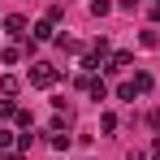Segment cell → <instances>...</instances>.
I'll use <instances>...</instances> for the list:
<instances>
[{
    "mask_svg": "<svg viewBox=\"0 0 160 160\" xmlns=\"http://www.w3.org/2000/svg\"><path fill=\"white\" fill-rule=\"evenodd\" d=\"M152 156H156V160H160V138H156V143H152Z\"/></svg>",
    "mask_w": 160,
    "mask_h": 160,
    "instance_id": "4fadbf2b",
    "label": "cell"
},
{
    "mask_svg": "<svg viewBox=\"0 0 160 160\" xmlns=\"http://www.w3.org/2000/svg\"><path fill=\"white\" fill-rule=\"evenodd\" d=\"M4 30H9V35H26V18H22V13H9V18H4Z\"/></svg>",
    "mask_w": 160,
    "mask_h": 160,
    "instance_id": "7a4b0ae2",
    "label": "cell"
},
{
    "mask_svg": "<svg viewBox=\"0 0 160 160\" xmlns=\"http://www.w3.org/2000/svg\"><path fill=\"white\" fill-rule=\"evenodd\" d=\"M117 95H121V100H134L138 91H134V82H121V87H117Z\"/></svg>",
    "mask_w": 160,
    "mask_h": 160,
    "instance_id": "9c48e42d",
    "label": "cell"
},
{
    "mask_svg": "<svg viewBox=\"0 0 160 160\" xmlns=\"http://www.w3.org/2000/svg\"><path fill=\"white\" fill-rule=\"evenodd\" d=\"M9 143H13V134H9V130H0V152H4Z\"/></svg>",
    "mask_w": 160,
    "mask_h": 160,
    "instance_id": "8fae6325",
    "label": "cell"
},
{
    "mask_svg": "<svg viewBox=\"0 0 160 160\" xmlns=\"http://www.w3.org/2000/svg\"><path fill=\"white\" fill-rule=\"evenodd\" d=\"M4 117H18V108H13V100H0V121Z\"/></svg>",
    "mask_w": 160,
    "mask_h": 160,
    "instance_id": "ba28073f",
    "label": "cell"
},
{
    "mask_svg": "<svg viewBox=\"0 0 160 160\" xmlns=\"http://www.w3.org/2000/svg\"><path fill=\"white\" fill-rule=\"evenodd\" d=\"M35 39H52V22H35Z\"/></svg>",
    "mask_w": 160,
    "mask_h": 160,
    "instance_id": "52a82bcc",
    "label": "cell"
},
{
    "mask_svg": "<svg viewBox=\"0 0 160 160\" xmlns=\"http://www.w3.org/2000/svg\"><path fill=\"white\" fill-rule=\"evenodd\" d=\"M52 147H56V152H69V134L56 130V134H52Z\"/></svg>",
    "mask_w": 160,
    "mask_h": 160,
    "instance_id": "5b68a950",
    "label": "cell"
},
{
    "mask_svg": "<svg viewBox=\"0 0 160 160\" xmlns=\"http://www.w3.org/2000/svg\"><path fill=\"white\" fill-rule=\"evenodd\" d=\"M18 87H22V82L13 78V74H4V78H0V95H18Z\"/></svg>",
    "mask_w": 160,
    "mask_h": 160,
    "instance_id": "277c9868",
    "label": "cell"
},
{
    "mask_svg": "<svg viewBox=\"0 0 160 160\" xmlns=\"http://www.w3.org/2000/svg\"><path fill=\"white\" fill-rule=\"evenodd\" d=\"M108 9H112V0H91V13H95V18H104Z\"/></svg>",
    "mask_w": 160,
    "mask_h": 160,
    "instance_id": "8992f818",
    "label": "cell"
},
{
    "mask_svg": "<svg viewBox=\"0 0 160 160\" xmlns=\"http://www.w3.org/2000/svg\"><path fill=\"white\" fill-rule=\"evenodd\" d=\"M134 4H138V0H117V9H134Z\"/></svg>",
    "mask_w": 160,
    "mask_h": 160,
    "instance_id": "7c38bea8",
    "label": "cell"
},
{
    "mask_svg": "<svg viewBox=\"0 0 160 160\" xmlns=\"http://www.w3.org/2000/svg\"><path fill=\"white\" fill-rule=\"evenodd\" d=\"M0 160H22V156H18V152H13V156H0Z\"/></svg>",
    "mask_w": 160,
    "mask_h": 160,
    "instance_id": "5bb4252c",
    "label": "cell"
},
{
    "mask_svg": "<svg viewBox=\"0 0 160 160\" xmlns=\"http://www.w3.org/2000/svg\"><path fill=\"white\" fill-rule=\"evenodd\" d=\"M134 91H138V95H147V91H152V74H143V69H138V74H134Z\"/></svg>",
    "mask_w": 160,
    "mask_h": 160,
    "instance_id": "3957f363",
    "label": "cell"
},
{
    "mask_svg": "<svg viewBox=\"0 0 160 160\" xmlns=\"http://www.w3.org/2000/svg\"><path fill=\"white\" fill-rule=\"evenodd\" d=\"M30 82H35V87H52L56 69H52V65H35V69H30Z\"/></svg>",
    "mask_w": 160,
    "mask_h": 160,
    "instance_id": "6da1fadb",
    "label": "cell"
},
{
    "mask_svg": "<svg viewBox=\"0 0 160 160\" xmlns=\"http://www.w3.org/2000/svg\"><path fill=\"white\" fill-rule=\"evenodd\" d=\"M147 126H152V130H160V108H152V112H147Z\"/></svg>",
    "mask_w": 160,
    "mask_h": 160,
    "instance_id": "30bf717a",
    "label": "cell"
}]
</instances>
